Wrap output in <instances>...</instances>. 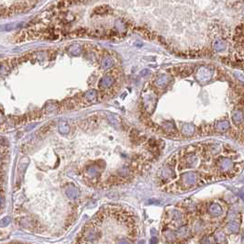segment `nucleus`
<instances>
[{"mask_svg":"<svg viewBox=\"0 0 244 244\" xmlns=\"http://www.w3.org/2000/svg\"><path fill=\"white\" fill-rule=\"evenodd\" d=\"M199 177L198 174L195 172H187L181 175L180 179V185L184 187H189V186H194L197 184Z\"/></svg>","mask_w":244,"mask_h":244,"instance_id":"obj_1","label":"nucleus"},{"mask_svg":"<svg viewBox=\"0 0 244 244\" xmlns=\"http://www.w3.org/2000/svg\"><path fill=\"white\" fill-rule=\"evenodd\" d=\"M218 166L219 168V171L222 172H230V170H232L234 163H232V161L230 159L226 158V157H222L218 160Z\"/></svg>","mask_w":244,"mask_h":244,"instance_id":"obj_2","label":"nucleus"},{"mask_svg":"<svg viewBox=\"0 0 244 244\" xmlns=\"http://www.w3.org/2000/svg\"><path fill=\"white\" fill-rule=\"evenodd\" d=\"M65 194L66 195L70 198V199H76L79 196V191L78 189L73 185H68L65 188Z\"/></svg>","mask_w":244,"mask_h":244,"instance_id":"obj_3","label":"nucleus"},{"mask_svg":"<svg viewBox=\"0 0 244 244\" xmlns=\"http://www.w3.org/2000/svg\"><path fill=\"white\" fill-rule=\"evenodd\" d=\"M208 211H209V214L213 217H218V216H220L221 214H222V212H223L220 205L218 204H216V203L210 205Z\"/></svg>","mask_w":244,"mask_h":244,"instance_id":"obj_4","label":"nucleus"},{"mask_svg":"<svg viewBox=\"0 0 244 244\" xmlns=\"http://www.w3.org/2000/svg\"><path fill=\"white\" fill-rule=\"evenodd\" d=\"M227 230L230 233H237L240 230V225L236 221H232V222L228 223L227 226Z\"/></svg>","mask_w":244,"mask_h":244,"instance_id":"obj_5","label":"nucleus"},{"mask_svg":"<svg viewBox=\"0 0 244 244\" xmlns=\"http://www.w3.org/2000/svg\"><path fill=\"white\" fill-rule=\"evenodd\" d=\"M86 174L91 178H94V177L97 176V174H98L97 166L96 165H91L90 167H88L87 170H86Z\"/></svg>","mask_w":244,"mask_h":244,"instance_id":"obj_6","label":"nucleus"},{"mask_svg":"<svg viewBox=\"0 0 244 244\" xmlns=\"http://www.w3.org/2000/svg\"><path fill=\"white\" fill-rule=\"evenodd\" d=\"M163 235H164L165 239L170 242L173 241L175 240V237H176V236H175V233L171 230H166L165 231H163Z\"/></svg>","mask_w":244,"mask_h":244,"instance_id":"obj_7","label":"nucleus"},{"mask_svg":"<svg viewBox=\"0 0 244 244\" xmlns=\"http://www.w3.org/2000/svg\"><path fill=\"white\" fill-rule=\"evenodd\" d=\"M215 240L217 243L218 244H221L225 241V235L221 232V231H218L216 235H215Z\"/></svg>","mask_w":244,"mask_h":244,"instance_id":"obj_8","label":"nucleus"},{"mask_svg":"<svg viewBox=\"0 0 244 244\" xmlns=\"http://www.w3.org/2000/svg\"><path fill=\"white\" fill-rule=\"evenodd\" d=\"M228 128V122H221V123H219L218 124V131H220V132H223V131H225L226 129Z\"/></svg>","mask_w":244,"mask_h":244,"instance_id":"obj_9","label":"nucleus"},{"mask_svg":"<svg viewBox=\"0 0 244 244\" xmlns=\"http://www.w3.org/2000/svg\"><path fill=\"white\" fill-rule=\"evenodd\" d=\"M97 239V233L96 231H92L90 232L87 236H86V240H90V241H93Z\"/></svg>","mask_w":244,"mask_h":244,"instance_id":"obj_10","label":"nucleus"},{"mask_svg":"<svg viewBox=\"0 0 244 244\" xmlns=\"http://www.w3.org/2000/svg\"><path fill=\"white\" fill-rule=\"evenodd\" d=\"M9 224V218H7V217L4 218L1 221H0V227H2V228L6 227Z\"/></svg>","mask_w":244,"mask_h":244,"instance_id":"obj_11","label":"nucleus"},{"mask_svg":"<svg viewBox=\"0 0 244 244\" xmlns=\"http://www.w3.org/2000/svg\"><path fill=\"white\" fill-rule=\"evenodd\" d=\"M186 233H187V228H186V227H183V228H179L178 234H179L180 236H182V237H185Z\"/></svg>","mask_w":244,"mask_h":244,"instance_id":"obj_12","label":"nucleus"},{"mask_svg":"<svg viewBox=\"0 0 244 244\" xmlns=\"http://www.w3.org/2000/svg\"><path fill=\"white\" fill-rule=\"evenodd\" d=\"M158 242V239L156 237H151V239L150 240V244H157Z\"/></svg>","mask_w":244,"mask_h":244,"instance_id":"obj_13","label":"nucleus"},{"mask_svg":"<svg viewBox=\"0 0 244 244\" xmlns=\"http://www.w3.org/2000/svg\"><path fill=\"white\" fill-rule=\"evenodd\" d=\"M118 244H129V242L127 240H120L119 241H118Z\"/></svg>","mask_w":244,"mask_h":244,"instance_id":"obj_14","label":"nucleus"},{"mask_svg":"<svg viewBox=\"0 0 244 244\" xmlns=\"http://www.w3.org/2000/svg\"><path fill=\"white\" fill-rule=\"evenodd\" d=\"M4 205V198L2 196H0V207H2Z\"/></svg>","mask_w":244,"mask_h":244,"instance_id":"obj_15","label":"nucleus"},{"mask_svg":"<svg viewBox=\"0 0 244 244\" xmlns=\"http://www.w3.org/2000/svg\"><path fill=\"white\" fill-rule=\"evenodd\" d=\"M139 244H144V241H143V240H141V241H140V242H139Z\"/></svg>","mask_w":244,"mask_h":244,"instance_id":"obj_16","label":"nucleus"}]
</instances>
